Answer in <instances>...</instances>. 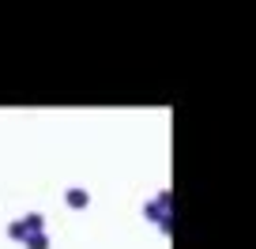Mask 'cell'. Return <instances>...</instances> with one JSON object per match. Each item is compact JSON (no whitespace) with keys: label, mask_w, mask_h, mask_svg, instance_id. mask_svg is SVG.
Instances as JSON below:
<instances>
[{"label":"cell","mask_w":256,"mask_h":249,"mask_svg":"<svg viewBox=\"0 0 256 249\" xmlns=\"http://www.w3.org/2000/svg\"><path fill=\"white\" fill-rule=\"evenodd\" d=\"M26 245H30V249H46L49 238H46V234H26Z\"/></svg>","instance_id":"3957f363"},{"label":"cell","mask_w":256,"mask_h":249,"mask_svg":"<svg viewBox=\"0 0 256 249\" xmlns=\"http://www.w3.org/2000/svg\"><path fill=\"white\" fill-rule=\"evenodd\" d=\"M87 200H90V196L83 193V189H72V193H68V204H72V208H83Z\"/></svg>","instance_id":"7a4b0ae2"},{"label":"cell","mask_w":256,"mask_h":249,"mask_svg":"<svg viewBox=\"0 0 256 249\" xmlns=\"http://www.w3.org/2000/svg\"><path fill=\"white\" fill-rule=\"evenodd\" d=\"M170 208V196H158V204H154V208H147V215L151 219H162V211ZM162 226H170V223H162Z\"/></svg>","instance_id":"6da1fadb"}]
</instances>
